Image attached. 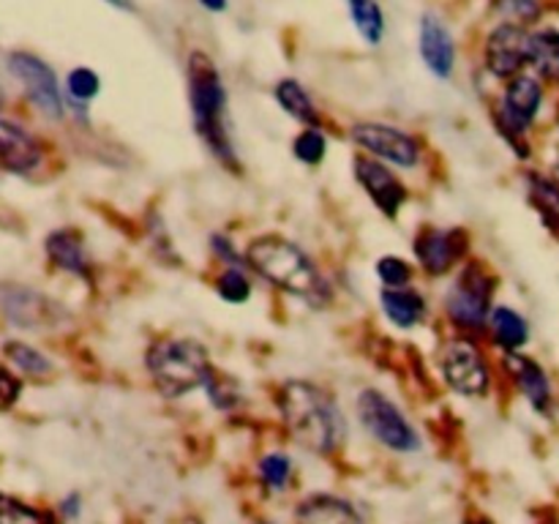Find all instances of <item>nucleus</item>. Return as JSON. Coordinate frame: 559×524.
Returning a JSON list of instances; mask_svg holds the SVG:
<instances>
[{
  "mask_svg": "<svg viewBox=\"0 0 559 524\" xmlns=\"http://www.w3.org/2000/svg\"><path fill=\"white\" fill-rule=\"evenodd\" d=\"M377 278H380L382 287H409L415 276L413 262H407L399 254H385L377 260L374 265Z\"/></svg>",
  "mask_w": 559,
  "mask_h": 524,
  "instance_id": "473e14b6",
  "label": "nucleus"
},
{
  "mask_svg": "<svg viewBox=\"0 0 559 524\" xmlns=\"http://www.w3.org/2000/svg\"><path fill=\"white\" fill-rule=\"evenodd\" d=\"M293 156L306 167H320L328 156V134L320 126H304L293 140Z\"/></svg>",
  "mask_w": 559,
  "mask_h": 524,
  "instance_id": "c85d7f7f",
  "label": "nucleus"
},
{
  "mask_svg": "<svg viewBox=\"0 0 559 524\" xmlns=\"http://www.w3.org/2000/svg\"><path fill=\"white\" fill-rule=\"evenodd\" d=\"M273 98H276L278 107L289 115L293 120L304 126H320L322 115L317 102L311 98V93L306 91L304 82H298L295 76H284L273 85Z\"/></svg>",
  "mask_w": 559,
  "mask_h": 524,
  "instance_id": "5701e85b",
  "label": "nucleus"
},
{
  "mask_svg": "<svg viewBox=\"0 0 559 524\" xmlns=\"http://www.w3.org/2000/svg\"><path fill=\"white\" fill-rule=\"evenodd\" d=\"M246 267L249 265H227L218 271L213 287H216V295L224 300V303L243 306L251 300V295H254V284H251V276Z\"/></svg>",
  "mask_w": 559,
  "mask_h": 524,
  "instance_id": "cd10ccee",
  "label": "nucleus"
},
{
  "mask_svg": "<svg viewBox=\"0 0 559 524\" xmlns=\"http://www.w3.org/2000/svg\"><path fill=\"white\" fill-rule=\"evenodd\" d=\"M257 469H260V478L267 489L284 491L289 486V478H293V458L282 451L265 453Z\"/></svg>",
  "mask_w": 559,
  "mask_h": 524,
  "instance_id": "2f4dec72",
  "label": "nucleus"
},
{
  "mask_svg": "<svg viewBox=\"0 0 559 524\" xmlns=\"http://www.w3.org/2000/svg\"><path fill=\"white\" fill-rule=\"evenodd\" d=\"M546 107V82L538 74L513 76L506 82L500 98L495 104V126L506 145L516 153L519 162H530L533 145H530V131L538 126Z\"/></svg>",
  "mask_w": 559,
  "mask_h": 524,
  "instance_id": "39448f33",
  "label": "nucleus"
},
{
  "mask_svg": "<svg viewBox=\"0 0 559 524\" xmlns=\"http://www.w3.org/2000/svg\"><path fill=\"white\" fill-rule=\"evenodd\" d=\"M486 331L500 353H522L533 342V325H530L527 314L511 303H495Z\"/></svg>",
  "mask_w": 559,
  "mask_h": 524,
  "instance_id": "6ab92c4d",
  "label": "nucleus"
},
{
  "mask_svg": "<svg viewBox=\"0 0 559 524\" xmlns=\"http://www.w3.org/2000/svg\"><path fill=\"white\" fill-rule=\"evenodd\" d=\"M243 257L249 271L271 287L306 300L314 309H322L331 300V284H328L325 273L295 240L276 233L260 235L246 246Z\"/></svg>",
  "mask_w": 559,
  "mask_h": 524,
  "instance_id": "f03ea898",
  "label": "nucleus"
},
{
  "mask_svg": "<svg viewBox=\"0 0 559 524\" xmlns=\"http://www.w3.org/2000/svg\"><path fill=\"white\" fill-rule=\"evenodd\" d=\"M530 66L544 82L559 85V31L540 27L530 33Z\"/></svg>",
  "mask_w": 559,
  "mask_h": 524,
  "instance_id": "b1692460",
  "label": "nucleus"
},
{
  "mask_svg": "<svg viewBox=\"0 0 559 524\" xmlns=\"http://www.w3.org/2000/svg\"><path fill=\"white\" fill-rule=\"evenodd\" d=\"M227 3H229V0H200L202 9L213 11V14H222V11L227 9Z\"/></svg>",
  "mask_w": 559,
  "mask_h": 524,
  "instance_id": "4c0bfd02",
  "label": "nucleus"
},
{
  "mask_svg": "<svg viewBox=\"0 0 559 524\" xmlns=\"http://www.w3.org/2000/svg\"><path fill=\"white\" fill-rule=\"evenodd\" d=\"M469 251V235L462 227H420L413 238L415 265L431 278L456 271Z\"/></svg>",
  "mask_w": 559,
  "mask_h": 524,
  "instance_id": "9b49d317",
  "label": "nucleus"
},
{
  "mask_svg": "<svg viewBox=\"0 0 559 524\" xmlns=\"http://www.w3.org/2000/svg\"><path fill=\"white\" fill-rule=\"evenodd\" d=\"M276 407L284 426L298 445L306 451L328 453L338 451L347 440V418L331 391L309 380H287L276 391Z\"/></svg>",
  "mask_w": 559,
  "mask_h": 524,
  "instance_id": "f257e3e1",
  "label": "nucleus"
},
{
  "mask_svg": "<svg viewBox=\"0 0 559 524\" xmlns=\"http://www.w3.org/2000/svg\"><path fill=\"white\" fill-rule=\"evenodd\" d=\"M295 524H366L347 500L333 495H314L295 511Z\"/></svg>",
  "mask_w": 559,
  "mask_h": 524,
  "instance_id": "4be33fe9",
  "label": "nucleus"
},
{
  "mask_svg": "<svg viewBox=\"0 0 559 524\" xmlns=\"http://www.w3.org/2000/svg\"><path fill=\"white\" fill-rule=\"evenodd\" d=\"M5 66L14 74V80L20 82L22 91H25L27 102L38 109L41 115L52 120L66 118V93L60 91V82L55 76L52 66L47 60H41L33 52H11L5 58Z\"/></svg>",
  "mask_w": 559,
  "mask_h": 524,
  "instance_id": "9d476101",
  "label": "nucleus"
},
{
  "mask_svg": "<svg viewBox=\"0 0 559 524\" xmlns=\"http://www.w3.org/2000/svg\"><path fill=\"white\" fill-rule=\"evenodd\" d=\"M484 66L495 80L508 82L530 69V31L511 22H500L486 36Z\"/></svg>",
  "mask_w": 559,
  "mask_h": 524,
  "instance_id": "4468645a",
  "label": "nucleus"
},
{
  "mask_svg": "<svg viewBox=\"0 0 559 524\" xmlns=\"http://www.w3.org/2000/svg\"><path fill=\"white\" fill-rule=\"evenodd\" d=\"M502 371L511 380V385L516 388L519 396L527 402V407L533 413L551 418L557 407V391L555 382H551L549 369L540 364L538 358L522 353H502Z\"/></svg>",
  "mask_w": 559,
  "mask_h": 524,
  "instance_id": "ddd939ff",
  "label": "nucleus"
},
{
  "mask_svg": "<svg viewBox=\"0 0 559 524\" xmlns=\"http://www.w3.org/2000/svg\"><path fill=\"white\" fill-rule=\"evenodd\" d=\"M211 369V355L197 338L162 336L145 349V371L164 398L189 396L202 388Z\"/></svg>",
  "mask_w": 559,
  "mask_h": 524,
  "instance_id": "20e7f679",
  "label": "nucleus"
},
{
  "mask_svg": "<svg viewBox=\"0 0 559 524\" xmlns=\"http://www.w3.org/2000/svg\"><path fill=\"white\" fill-rule=\"evenodd\" d=\"M497 276L484 265V262H464L456 267L451 287L442 298V311L453 327H459L467 336L486 331L491 309H495Z\"/></svg>",
  "mask_w": 559,
  "mask_h": 524,
  "instance_id": "423d86ee",
  "label": "nucleus"
},
{
  "mask_svg": "<svg viewBox=\"0 0 559 524\" xmlns=\"http://www.w3.org/2000/svg\"><path fill=\"white\" fill-rule=\"evenodd\" d=\"M524 189H527L530 207L538 213L540 224L559 238V180L551 172L530 169L524 175Z\"/></svg>",
  "mask_w": 559,
  "mask_h": 524,
  "instance_id": "412c9836",
  "label": "nucleus"
},
{
  "mask_svg": "<svg viewBox=\"0 0 559 524\" xmlns=\"http://www.w3.org/2000/svg\"><path fill=\"white\" fill-rule=\"evenodd\" d=\"M202 391H205L211 407L218 409V413H229V409H238L243 404L240 382L233 374H227V371L216 369V366L207 371L205 382H202Z\"/></svg>",
  "mask_w": 559,
  "mask_h": 524,
  "instance_id": "393cba45",
  "label": "nucleus"
},
{
  "mask_svg": "<svg viewBox=\"0 0 559 524\" xmlns=\"http://www.w3.org/2000/svg\"><path fill=\"white\" fill-rule=\"evenodd\" d=\"M495 14L502 22H511V25L530 27L544 16V3L540 0H495L491 3Z\"/></svg>",
  "mask_w": 559,
  "mask_h": 524,
  "instance_id": "7c9ffc66",
  "label": "nucleus"
},
{
  "mask_svg": "<svg viewBox=\"0 0 559 524\" xmlns=\"http://www.w3.org/2000/svg\"><path fill=\"white\" fill-rule=\"evenodd\" d=\"M0 524H44V513L16 497L0 495Z\"/></svg>",
  "mask_w": 559,
  "mask_h": 524,
  "instance_id": "72a5a7b5",
  "label": "nucleus"
},
{
  "mask_svg": "<svg viewBox=\"0 0 559 524\" xmlns=\"http://www.w3.org/2000/svg\"><path fill=\"white\" fill-rule=\"evenodd\" d=\"M207 243H211V254L216 257L218 262H222V267H227V265H246V257L240 254L238 246H235V240L229 238V235L213 233Z\"/></svg>",
  "mask_w": 559,
  "mask_h": 524,
  "instance_id": "f704fd0d",
  "label": "nucleus"
},
{
  "mask_svg": "<svg viewBox=\"0 0 559 524\" xmlns=\"http://www.w3.org/2000/svg\"><path fill=\"white\" fill-rule=\"evenodd\" d=\"M353 175L355 183L364 189V194L369 196L371 205L382 213L385 218L396 222L402 216L404 205L409 200V189L402 178L396 175V167L380 162V158H371L369 153H358L353 162Z\"/></svg>",
  "mask_w": 559,
  "mask_h": 524,
  "instance_id": "f8f14e48",
  "label": "nucleus"
},
{
  "mask_svg": "<svg viewBox=\"0 0 559 524\" xmlns=\"http://www.w3.org/2000/svg\"><path fill=\"white\" fill-rule=\"evenodd\" d=\"M418 52L431 76H437V80H451L453 69H456V58H459L456 38H453L451 27L445 25V20L437 16L435 11H426V14L420 16Z\"/></svg>",
  "mask_w": 559,
  "mask_h": 524,
  "instance_id": "dca6fc26",
  "label": "nucleus"
},
{
  "mask_svg": "<svg viewBox=\"0 0 559 524\" xmlns=\"http://www.w3.org/2000/svg\"><path fill=\"white\" fill-rule=\"evenodd\" d=\"M440 374L453 393L467 398H484L495 385L489 358L473 336L451 338L440 353Z\"/></svg>",
  "mask_w": 559,
  "mask_h": 524,
  "instance_id": "6e6552de",
  "label": "nucleus"
},
{
  "mask_svg": "<svg viewBox=\"0 0 559 524\" xmlns=\"http://www.w3.org/2000/svg\"><path fill=\"white\" fill-rule=\"evenodd\" d=\"M355 415L366 434L374 437L382 448L396 453L420 451V434L402 407L380 388H364L355 398Z\"/></svg>",
  "mask_w": 559,
  "mask_h": 524,
  "instance_id": "0eeeda50",
  "label": "nucleus"
},
{
  "mask_svg": "<svg viewBox=\"0 0 559 524\" xmlns=\"http://www.w3.org/2000/svg\"><path fill=\"white\" fill-rule=\"evenodd\" d=\"M5 358L27 377H47L52 371V360L41 353V349L31 347L25 342H5L3 347Z\"/></svg>",
  "mask_w": 559,
  "mask_h": 524,
  "instance_id": "c756f323",
  "label": "nucleus"
},
{
  "mask_svg": "<svg viewBox=\"0 0 559 524\" xmlns=\"http://www.w3.org/2000/svg\"><path fill=\"white\" fill-rule=\"evenodd\" d=\"M0 311L11 325L22 331H44L52 327L60 317V309L47 295L25 284H0Z\"/></svg>",
  "mask_w": 559,
  "mask_h": 524,
  "instance_id": "2eb2a0df",
  "label": "nucleus"
},
{
  "mask_svg": "<svg viewBox=\"0 0 559 524\" xmlns=\"http://www.w3.org/2000/svg\"><path fill=\"white\" fill-rule=\"evenodd\" d=\"M349 16H353V25L358 27L360 38H364L369 47L385 38V14H382V5L377 0H347Z\"/></svg>",
  "mask_w": 559,
  "mask_h": 524,
  "instance_id": "a878e982",
  "label": "nucleus"
},
{
  "mask_svg": "<svg viewBox=\"0 0 559 524\" xmlns=\"http://www.w3.org/2000/svg\"><path fill=\"white\" fill-rule=\"evenodd\" d=\"M60 511H63V516H69V519L80 516V495L66 497V502H63V505H60Z\"/></svg>",
  "mask_w": 559,
  "mask_h": 524,
  "instance_id": "e433bc0d",
  "label": "nucleus"
},
{
  "mask_svg": "<svg viewBox=\"0 0 559 524\" xmlns=\"http://www.w3.org/2000/svg\"><path fill=\"white\" fill-rule=\"evenodd\" d=\"M20 393H22L20 377H14L5 366H0V407H11V404L20 398Z\"/></svg>",
  "mask_w": 559,
  "mask_h": 524,
  "instance_id": "c9c22d12",
  "label": "nucleus"
},
{
  "mask_svg": "<svg viewBox=\"0 0 559 524\" xmlns=\"http://www.w3.org/2000/svg\"><path fill=\"white\" fill-rule=\"evenodd\" d=\"M107 5H112V9H120V11H131V0H104Z\"/></svg>",
  "mask_w": 559,
  "mask_h": 524,
  "instance_id": "58836bf2",
  "label": "nucleus"
},
{
  "mask_svg": "<svg viewBox=\"0 0 559 524\" xmlns=\"http://www.w3.org/2000/svg\"><path fill=\"white\" fill-rule=\"evenodd\" d=\"M44 251H47V260L58 271L82 278V282H93L91 254H87L85 240H82V235L76 229L63 227L49 233L47 240H44Z\"/></svg>",
  "mask_w": 559,
  "mask_h": 524,
  "instance_id": "a211bd4d",
  "label": "nucleus"
},
{
  "mask_svg": "<svg viewBox=\"0 0 559 524\" xmlns=\"http://www.w3.org/2000/svg\"><path fill=\"white\" fill-rule=\"evenodd\" d=\"M186 80H189V109L197 136L222 167L240 172V158L233 140V120H229L227 85H224L216 63L197 49L189 55Z\"/></svg>",
  "mask_w": 559,
  "mask_h": 524,
  "instance_id": "7ed1b4c3",
  "label": "nucleus"
},
{
  "mask_svg": "<svg viewBox=\"0 0 559 524\" xmlns=\"http://www.w3.org/2000/svg\"><path fill=\"white\" fill-rule=\"evenodd\" d=\"M102 93V76L91 66H76L66 74V104L87 115V104Z\"/></svg>",
  "mask_w": 559,
  "mask_h": 524,
  "instance_id": "bb28decb",
  "label": "nucleus"
},
{
  "mask_svg": "<svg viewBox=\"0 0 559 524\" xmlns=\"http://www.w3.org/2000/svg\"><path fill=\"white\" fill-rule=\"evenodd\" d=\"M41 162V142L16 120L0 118V167L11 175H33Z\"/></svg>",
  "mask_w": 559,
  "mask_h": 524,
  "instance_id": "f3484780",
  "label": "nucleus"
},
{
  "mask_svg": "<svg viewBox=\"0 0 559 524\" xmlns=\"http://www.w3.org/2000/svg\"><path fill=\"white\" fill-rule=\"evenodd\" d=\"M380 309L399 331H415L429 317V300L418 287H382Z\"/></svg>",
  "mask_w": 559,
  "mask_h": 524,
  "instance_id": "aec40b11",
  "label": "nucleus"
},
{
  "mask_svg": "<svg viewBox=\"0 0 559 524\" xmlns=\"http://www.w3.org/2000/svg\"><path fill=\"white\" fill-rule=\"evenodd\" d=\"M349 140L369 156L391 164L396 169H418L424 162V145L413 131L393 123H377V120H360L349 129Z\"/></svg>",
  "mask_w": 559,
  "mask_h": 524,
  "instance_id": "1a4fd4ad",
  "label": "nucleus"
}]
</instances>
